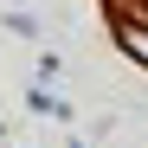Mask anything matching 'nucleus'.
I'll return each instance as SVG.
<instances>
[{
  "label": "nucleus",
  "mask_w": 148,
  "mask_h": 148,
  "mask_svg": "<svg viewBox=\"0 0 148 148\" xmlns=\"http://www.w3.org/2000/svg\"><path fill=\"white\" fill-rule=\"evenodd\" d=\"M122 45H129V52H135V58L148 64V32H122Z\"/></svg>",
  "instance_id": "f257e3e1"
}]
</instances>
